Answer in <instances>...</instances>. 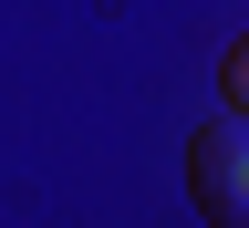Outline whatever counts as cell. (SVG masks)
<instances>
[{
    "label": "cell",
    "mask_w": 249,
    "mask_h": 228,
    "mask_svg": "<svg viewBox=\"0 0 249 228\" xmlns=\"http://www.w3.org/2000/svg\"><path fill=\"white\" fill-rule=\"evenodd\" d=\"M187 197H197V218H218V228H249V114L208 124V135L187 145Z\"/></svg>",
    "instance_id": "6da1fadb"
},
{
    "label": "cell",
    "mask_w": 249,
    "mask_h": 228,
    "mask_svg": "<svg viewBox=\"0 0 249 228\" xmlns=\"http://www.w3.org/2000/svg\"><path fill=\"white\" fill-rule=\"evenodd\" d=\"M218 93H229V114H249V31L218 52Z\"/></svg>",
    "instance_id": "7a4b0ae2"
}]
</instances>
